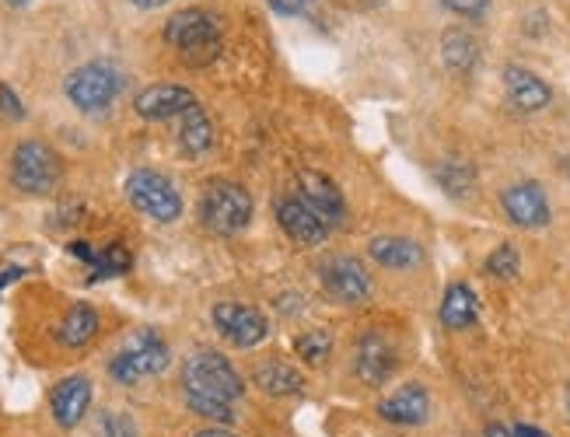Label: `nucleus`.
Returning <instances> with one entry per match:
<instances>
[{
    "label": "nucleus",
    "instance_id": "6",
    "mask_svg": "<svg viewBox=\"0 0 570 437\" xmlns=\"http://www.w3.org/2000/svg\"><path fill=\"white\" fill-rule=\"evenodd\" d=\"M171 364V350L155 329H144L127 339V347H119V354L109 360V375L119 385H137L140 378L161 375Z\"/></svg>",
    "mask_w": 570,
    "mask_h": 437
},
{
    "label": "nucleus",
    "instance_id": "17",
    "mask_svg": "<svg viewBox=\"0 0 570 437\" xmlns=\"http://www.w3.org/2000/svg\"><path fill=\"white\" fill-rule=\"evenodd\" d=\"M504 91H508V102L518 112H539V109H547L553 102L550 85L542 81L539 75H532V70L518 67V63L504 67Z\"/></svg>",
    "mask_w": 570,
    "mask_h": 437
},
{
    "label": "nucleus",
    "instance_id": "18",
    "mask_svg": "<svg viewBox=\"0 0 570 437\" xmlns=\"http://www.w3.org/2000/svg\"><path fill=\"white\" fill-rule=\"evenodd\" d=\"M67 252L70 256H78V259H85L88 266H91V277H88V284H98V280H106V277H119V274H127L130 270V252L122 249V246H106V249H91L88 241H70L67 246Z\"/></svg>",
    "mask_w": 570,
    "mask_h": 437
},
{
    "label": "nucleus",
    "instance_id": "19",
    "mask_svg": "<svg viewBox=\"0 0 570 437\" xmlns=\"http://www.w3.org/2000/svg\"><path fill=\"white\" fill-rule=\"evenodd\" d=\"M367 252H371V259H375V262H382L385 270H413V266L424 262V249H420V241L403 238V235H379V238H371Z\"/></svg>",
    "mask_w": 570,
    "mask_h": 437
},
{
    "label": "nucleus",
    "instance_id": "38",
    "mask_svg": "<svg viewBox=\"0 0 570 437\" xmlns=\"http://www.w3.org/2000/svg\"><path fill=\"white\" fill-rule=\"evenodd\" d=\"M567 417H570V385H567Z\"/></svg>",
    "mask_w": 570,
    "mask_h": 437
},
{
    "label": "nucleus",
    "instance_id": "1",
    "mask_svg": "<svg viewBox=\"0 0 570 437\" xmlns=\"http://www.w3.org/2000/svg\"><path fill=\"white\" fill-rule=\"evenodd\" d=\"M245 393L242 375L232 368L228 357L214 350H196L183 364V396L196 417L228 424L235 417V403Z\"/></svg>",
    "mask_w": 570,
    "mask_h": 437
},
{
    "label": "nucleus",
    "instance_id": "20",
    "mask_svg": "<svg viewBox=\"0 0 570 437\" xmlns=\"http://www.w3.org/2000/svg\"><path fill=\"white\" fill-rule=\"evenodd\" d=\"M179 148L189 161H200L214 148V127L200 106L179 116Z\"/></svg>",
    "mask_w": 570,
    "mask_h": 437
},
{
    "label": "nucleus",
    "instance_id": "25",
    "mask_svg": "<svg viewBox=\"0 0 570 437\" xmlns=\"http://www.w3.org/2000/svg\"><path fill=\"white\" fill-rule=\"evenodd\" d=\"M438 182H441V189L449 192V197H465L469 189H473V182H476V172H473V165H469L465 158H444L441 165H438Z\"/></svg>",
    "mask_w": 570,
    "mask_h": 437
},
{
    "label": "nucleus",
    "instance_id": "3",
    "mask_svg": "<svg viewBox=\"0 0 570 437\" xmlns=\"http://www.w3.org/2000/svg\"><path fill=\"white\" fill-rule=\"evenodd\" d=\"M200 221L214 235H238L253 221L249 189L232 179H210L200 192Z\"/></svg>",
    "mask_w": 570,
    "mask_h": 437
},
{
    "label": "nucleus",
    "instance_id": "33",
    "mask_svg": "<svg viewBox=\"0 0 570 437\" xmlns=\"http://www.w3.org/2000/svg\"><path fill=\"white\" fill-rule=\"evenodd\" d=\"M511 434H514V437H550L547 430H539V427H532V424H514Z\"/></svg>",
    "mask_w": 570,
    "mask_h": 437
},
{
    "label": "nucleus",
    "instance_id": "16",
    "mask_svg": "<svg viewBox=\"0 0 570 437\" xmlns=\"http://www.w3.org/2000/svg\"><path fill=\"white\" fill-rule=\"evenodd\" d=\"M297 186H302V200L322 217L326 228H340L346 221V200L333 179H326L322 172H302Z\"/></svg>",
    "mask_w": 570,
    "mask_h": 437
},
{
    "label": "nucleus",
    "instance_id": "37",
    "mask_svg": "<svg viewBox=\"0 0 570 437\" xmlns=\"http://www.w3.org/2000/svg\"><path fill=\"white\" fill-rule=\"evenodd\" d=\"M8 4H11V8H24V4H29V0H8Z\"/></svg>",
    "mask_w": 570,
    "mask_h": 437
},
{
    "label": "nucleus",
    "instance_id": "22",
    "mask_svg": "<svg viewBox=\"0 0 570 437\" xmlns=\"http://www.w3.org/2000/svg\"><path fill=\"white\" fill-rule=\"evenodd\" d=\"M95 332H98V311L91 305H85V301L70 305L67 315L60 319V326H57V339H60L63 347H70V350L91 344Z\"/></svg>",
    "mask_w": 570,
    "mask_h": 437
},
{
    "label": "nucleus",
    "instance_id": "34",
    "mask_svg": "<svg viewBox=\"0 0 570 437\" xmlns=\"http://www.w3.org/2000/svg\"><path fill=\"white\" fill-rule=\"evenodd\" d=\"M487 437H514V434H511V427H504V424H490V427H487Z\"/></svg>",
    "mask_w": 570,
    "mask_h": 437
},
{
    "label": "nucleus",
    "instance_id": "10",
    "mask_svg": "<svg viewBox=\"0 0 570 437\" xmlns=\"http://www.w3.org/2000/svg\"><path fill=\"white\" fill-rule=\"evenodd\" d=\"M501 207L508 221L518 228H547L550 225V200L539 182H514L501 192Z\"/></svg>",
    "mask_w": 570,
    "mask_h": 437
},
{
    "label": "nucleus",
    "instance_id": "32",
    "mask_svg": "<svg viewBox=\"0 0 570 437\" xmlns=\"http://www.w3.org/2000/svg\"><path fill=\"white\" fill-rule=\"evenodd\" d=\"M24 274H29L24 266H4V270H0V290H4L8 284H14V280H21Z\"/></svg>",
    "mask_w": 570,
    "mask_h": 437
},
{
    "label": "nucleus",
    "instance_id": "26",
    "mask_svg": "<svg viewBox=\"0 0 570 437\" xmlns=\"http://www.w3.org/2000/svg\"><path fill=\"white\" fill-rule=\"evenodd\" d=\"M487 274L490 277H498V280H511V277H518V270H522V259H518V249L514 246H498L490 256H487Z\"/></svg>",
    "mask_w": 570,
    "mask_h": 437
},
{
    "label": "nucleus",
    "instance_id": "15",
    "mask_svg": "<svg viewBox=\"0 0 570 437\" xmlns=\"http://www.w3.org/2000/svg\"><path fill=\"white\" fill-rule=\"evenodd\" d=\"M379 417L395 424V427H420V424H428L431 417V396H428V388L424 385H403V388H395L392 396H385L379 403Z\"/></svg>",
    "mask_w": 570,
    "mask_h": 437
},
{
    "label": "nucleus",
    "instance_id": "2",
    "mask_svg": "<svg viewBox=\"0 0 570 437\" xmlns=\"http://www.w3.org/2000/svg\"><path fill=\"white\" fill-rule=\"evenodd\" d=\"M165 42L179 53L183 63L189 67H207L220 53V26L217 18L204 8H186L168 18L165 26Z\"/></svg>",
    "mask_w": 570,
    "mask_h": 437
},
{
    "label": "nucleus",
    "instance_id": "29",
    "mask_svg": "<svg viewBox=\"0 0 570 437\" xmlns=\"http://www.w3.org/2000/svg\"><path fill=\"white\" fill-rule=\"evenodd\" d=\"M441 4L462 18H473V21H480L490 11V0H441Z\"/></svg>",
    "mask_w": 570,
    "mask_h": 437
},
{
    "label": "nucleus",
    "instance_id": "36",
    "mask_svg": "<svg viewBox=\"0 0 570 437\" xmlns=\"http://www.w3.org/2000/svg\"><path fill=\"white\" fill-rule=\"evenodd\" d=\"M193 437H235L228 430H200V434H193Z\"/></svg>",
    "mask_w": 570,
    "mask_h": 437
},
{
    "label": "nucleus",
    "instance_id": "21",
    "mask_svg": "<svg viewBox=\"0 0 570 437\" xmlns=\"http://www.w3.org/2000/svg\"><path fill=\"white\" fill-rule=\"evenodd\" d=\"M480 315V301L469 284H452L441 298V326L444 329H469Z\"/></svg>",
    "mask_w": 570,
    "mask_h": 437
},
{
    "label": "nucleus",
    "instance_id": "11",
    "mask_svg": "<svg viewBox=\"0 0 570 437\" xmlns=\"http://www.w3.org/2000/svg\"><path fill=\"white\" fill-rule=\"evenodd\" d=\"M277 221L284 228V235L302 249H315L326 241L330 228L322 225V217L302 200V197H281L277 200Z\"/></svg>",
    "mask_w": 570,
    "mask_h": 437
},
{
    "label": "nucleus",
    "instance_id": "23",
    "mask_svg": "<svg viewBox=\"0 0 570 437\" xmlns=\"http://www.w3.org/2000/svg\"><path fill=\"white\" fill-rule=\"evenodd\" d=\"M441 60L452 75H473V67L480 63V46L465 29H449L441 36Z\"/></svg>",
    "mask_w": 570,
    "mask_h": 437
},
{
    "label": "nucleus",
    "instance_id": "8",
    "mask_svg": "<svg viewBox=\"0 0 570 437\" xmlns=\"http://www.w3.org/2000/svg\"><path fill=\"white\" fill-rule=\"evenodd\" d=\"M214 326L217 332L228 339L238 350H253L269 336L266 315L253 305H238V301H220L214 305Z\"/></svg>",
    "mask_w": 570,
    "mask_h": 437
},
{
    "label": "nucleus",
    "instance_id": "27",
    "mask_svg": "<svg viewBox=\"0 0 570 437\" xmlns=\"http://www.w3.org/2000/svg\"><path fill=\"white\" fill-rule=\"evenodd\" d=\"M294 350L302 354L305 364H322V360H330L333 339L326 332H302V336L294 339Z\"/></svg>",
    "mask_w": 570,
    "mask_h": 437
},
{
    "label": "nucleus",
    "instance_id": "35",
    "mask_svg": "<svg viewBox=\"0 0 570 437\" xmlns=\"http://www.w3.org/2000/svg\"><path fill=\"white\" fill-rule=\"evenodd\" d=\"M130 4H137V8H144V11H155V8H165L168 0H130Z\"/></svg>",
    "mask_w": 570,
    "mask_h": 437
},
{
    "label": "nucleus",
    "instance_id": "9",
    "mask_svg": "<svg viewBox=\"0 0 570 437\" xmlns=\"http://www.w3.org/2000/svg\"><path fill=\"white\" fill-rule=\"evenodd\" d=\"M318 280L326 287V295L343 305H357L371 295V277L354 256H330L318 266Z\"/></svg>",
    "mask_w": 570,
    "mask_h": 437
},
{
    "label": "nucleus",
    "instance_id": "30",
    "mask_svg": "<svg viewBox=\"0 0 570 437\" xmlns=\"http://www.w3.org/2000/svg\"><path fill=\"white\" fill-rule=\"evenodd\" d=\"M0 112H4L8 119H24V106L18 99V91L8 85H0Z\"/></svg>",
    "mask_w": 570,
    "mask_h": 437
},
{
    "label": "nucleus",
    "instance_id": "5",
    "mask_svg": "<svg viewBox=\"0 0 570 437\" xmlns=\"http://www.w3.org/2000/svg\"><path fill=\"white\" fill-rule=\"evenodd\" d=\"M122 91V75L112 63H81L78 70H70L63 81V95L73 109L81 112H106Z\"/></svg>",
    "mask_w": 570,
    "mask_h": 437
},
{
    "label": "nucleus",
    "instance_id": "14",
    "mask_svg": "<svg viewBox=\"0 0 570 437\" xmlns=\"http://www.w3.org/2000/svg\"><path fill=\"white\" fill-rule=\"evenodd\" d=\"M88 406H91V381L85 375H67L49 393V409H53V420L63 430L78 427L88 417Z\"/></svg>",
    "mask_w": 570,
    "mask_h": 437
},
{
    "label": "nucleus",
    "instance_id": "28",
    "mask_svg": "<svg viewBox=\"0 0 570 437\" xmlns=\"http://www.w3.org/2000/svg\"><path fill=\"white\" fill-rule=\"evenodd\" d=\"M98 434H102V437H134V420L122 417V413H102V420H98Z\"/></svg>",
    "mask_w": 570,
    "mask_h": 437
},
{
    "label": "nucleus",
    "instance_id": "24",
    "mask_svg": "<svg viewBox=\"0 0 570 437\" xmlns=\"http://www.w3.org/2000/svg\"><path fill=\"white\" fill-rule=\"evenodd\" d=\"M253 381L263 388L266 396H297L305 388V378L284 360H263L253 371Z\"/></svg>",
    "mask_w": 570,
    "mask_h": 437
},
{
    "label": "nucleus",
    "instance_id": "7",
    "mask_svg": "<svg viewBox=\"0 0 570 437\" xmlns=\"http://www.w3.org/2000/svg\"><path fill=\"white\" fill-rule=\"evenodd\" d=\"M127 197L144 217H151L158 225L179 221V213H183L179 189L171 186L168 176L155 172V168H137V172L127 176Z\"/></svg>",
    "mask_w": 570,
    "mask_h": 437
},
{
    "label": "nucleus",
    "instance_id": "13",
    "mask_svg": "<svg viewBox=\"0 0 570 437\" xmlns=\"http://www.w3.org/2000/svg\"><path fill=\"white\" fill-rule=\"evenodd\" d=\"M196 102V95L183 85H151L144 88L137 99H134V109L140 119H151V123H165V119H179L183 112H189Z\"/></svg>",
    "mask_w": 570,
    "mask_h": 437
},
{
    "label": "nucleus",
    "instance_id": "31",
    "mask_svg": "<svg viewBox=\"0 0 570 437\" xmlns=\"http://www.w3.org/2000/svg\"><path fill=\"white\" fill-rule=\"evenodd\" d=\"M269 8H274L277 14H287V18H294V14H302L305 11V0H266Z\"/></svg>",
    "mask_w": 570,
    "mask_h": 437
},
{
    "label": "nucleus",
    "instance_id": "39",
    "mask_svg": "<svg viewBox=\"0 0 570 437\" xmlns=\"http://www.w3.org/2000/svg\"><path fill=\"white\" fill-rule=\"evenodd\" d=\"M563 168H567V176H570V158H567V161H563Z\"/></svg>",
    "mask_w": 570,
    "mask_h": 437
},
{
    "label": "nucleus",
    "instance_id": "4",
    "mask_svg": "<svg viewBox=\"0 0 570 437\" xmlns=\"http://www.w3.org/2000/svg\"><path fill=\"white\" fill-rule=\"evenodd\" d=\"M63 161L60 155L42 140H21L11 155V182L29 192V197H46L60 186Z\"/></svg>",
    "mask_w": 570,
    "mask_h": 437
},
{
    "label": "nucleus",
    "instance_id": "12",
    "mask_svg": "<svg viewBox=\"0 0 570 437\" xmlns=\"http://www.w3.org/2000/svg\"><path fill=\"white\" fill-rule=\"evenodd\" d=\"M395 368H400V357H395V347L382 332H364L357 339V354H354V371L364 385H385Z\"/></svg>",
    "mask_w": 570,
    "mask_h": 437
}]
</instances>
